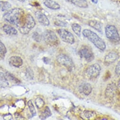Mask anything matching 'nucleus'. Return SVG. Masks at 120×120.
Listing matches in <instances>:
<instances>
[{"instance_id": "c756f323", "label": "nucleus", "mask_w": 120, "mask_h": 120, "mask_svg": "<svg viewBox=\"0 0 120 120\" xmlns=\"http://www.w3.org/2000/svg\"><path fill=\"white\" fill-rule=\"evenodd\" d=\"M115 74L118 75H120V61H119L116 66L115 69Z\"/></svg>"}, {"instance_id": "393cba45", "label": "nucleus", "mask_w": 120, "mask_h": 120, "mask_svg": "<svg viewBox=\"0 0 120 120\" xmlns=\"http://www.w3.org/2000/svg\"><path fill=\"white\" fill-rule=\"evenodd\" d=\"M9 83L6 79H0V88H5L8 87Z\"/></svg>"}, {"instance_id": "cd10ccee", "label": "nucleus", "mask_w": 120, "mask_h": 120, "mask_svg": "<svg viewBox=\"0 0 120 120\" xmlns=\"http://www.w3.org/2000/svg\"><path fill=\"white\" fill-rule=\"evenodd\" d=\"M27 77L30 79L32 80L33 79V76H34V74L32 71V70L30 68H28L27 70Z\"/></svg>"}, {"instance_id": "0eeeda50", "label": "nucleus", "mask_w": 120, "mask_h": 120, "mask_svg": "<svg viewBox=\"0 0 120 120\" xmlns=\"http://www.w3.org/2000/svg\"><path fill=\"white\" fill-rule=\"evenodd\" d=\"M101 71L100 66L98 64H94L89 66L85 71V75L89 79H95L100 75Z\"/></svg>"}, {"instance_id": "20e7f679", "label": "nucleus", "mask_w": 120, "mask_h": 120, "mask_svg": "<svg viewBox=\"0 0 120 120\" xmlns=\"http://www.w3.org/2000/svg\"><path fill=\"white\" fill-rule=\"evenodd\" d=\"M42 37L46 44L50 46H56L59 43V41L55 33L51 30H46L42 34Z\"/></svg>"}, {"instance_id": "7ed1b4c3", "label": "nucleus", "mask_w": 120, "mask_h": 120, "mask_svg": "<svg viewBox=\"0 0 120 120\" xmlns=\"http://www.w3.org/2000/svg\"><path fill=\"white\" fill-rule=\"evenodd\" d=\"M36 26V22L30 14L25 16V19L20 27V32L23 34H27Z\"/></svg>"}, {"instance_id": "f3484780", "label": "nucleus", "mask_w": 120, "mask_h": 120, "mask_svg": "<svg viewBox=\"0 0 120 120\" xmlns=\"http://www.w3.org/2000/svg\"><path fill=\"white\" fill-rule=\"evenodd\" d=\"M116 86L115 84H110L107 86L106 90V95L108 97H112L116 92Z\"/></svg>"}, {"instance_id": "f257e3e1", "label": "nucleus", "mask_w": 120, "mask_h": 120, "mask_svg": "<svg viewBox=\"0 0 120 120\" xmlns=\"http://www.w3.org/2000/svg\"><path fill=\"white\" fill-rule=\"evenodd\" d=\"M24 14V11L22 9L14 8L5 13L4 16V18L6 21L19 27L25 19Z\"/></svg>"}, {"instance_id": "9b49d317", "label": "nucleus", "mask_w": 120, "mask_h": 120, "mask_svg": "<svg viewBox=\"0 0 120 120\" xmlns=\"http://www.w3.org/2000/svg\"><path fill=\"white\" fill-rule=\"evenodd\" d=\"M36 16L39 22L44 26H48L50 24V21L45 14L40 11L36 13Z\"/></svg>"}, {"instance_id": "2eb2a0df", "label": "nucleus", "mask_w": 120, "mask_h": 120, "mask_svg": "<svg viewBox=\"0 0 120 120\" xmlns=\"http://www.w3.org/2000/svg\"><path fill=\"white\" fill-rule=\"evenodd\" d=\"M44 4L46 7L51 10H57L60 9V5L57 3L52 0H45Z\"/></svg>"}, {"instance_id": "5701e85b", "label": "nucleus", "mask_w": 120, "mask_h": 120, "mask_svg": "<svg viewBox=\"0 0 120 120\" xmlns=\"http://www.w3.org/2000/svg\"><path fill=\"white\" fill-rule=\"evenodd\" d=\"M5 76L8 81H10L15 82V83H19L20 82V81L17 79L16 77H15L12 74L10 73L9 72H6L5 74Z\"/></svg>"}, {"instance_id": "1a4fd4ad", "label": "nucleus", "mask_w": 120, "mask_h": 120, "mask_svg": "<svg viewBox=\"0 0 120 120\" xmlns=\"http://www.w3.org/2000/svg\"><path fill=\"white\" fill-rule=\"evenodd\" d=\"M79 54L81 57L85 58L86 60L88 62L92 61L95 58L92 49L87 46H82L80 49Z\"/></svg>"}, {"instance_id": "6e6552de", "label": "nucleus", "mask_w": 120, "mask_h": 120, "mask_svg": "<svg viewBox=\"0 0 120 120\" xmlns=\"http://www.w3.org/2000/svg\"><path fill=\"white\" fill-rule=\"evenodd\" d=\"M60 38L64 42L72 44L75 42V39L73 35L69 31L64 29H60L57 31Z\"/></svg>"}, {"instance_id": "473e14b6", "label": "nucleus", "mask_w": 120, "mask_h": 120, "mask_svg": "<svg viewBox=\"0 0 120 120\" xmlns=\"http://www.w3.org/2000/svg\"><path fill=\"white\" fill-rule=\"evenodd\" d=\"M91 1L94 4H97L98 3V0H91Z\"/></svg>"}, {"instance_id": "72a5a7b5", "label": "nucleus", "mask_w": 120, "mask_h": 120, "mask_svg": "<svg viewBox=\"0 0 120 120\" xmlns=\"http://www.w3.org/2000/svg\"><path fill=\"white\" fill-rule=\"evenodd\" d=\"M18 1H19L20 2H24L25 1V0H18Z\"/></svg>"}, {"instance_id": "dca6fc26", "label": "nucleus", "mask_w": 120, "mask_h": 120, "mask_svg": "<svg viewBox=\"0 0 120 120\" xmlns=\"http://www.w3.org/2000/svg\"><path fill=\"white\" fill-rule=\"evenodd\" d=\"M3 28L4 32L8 35H16L18 33L17 30L15 28L9 25H4Z\"/></svg>"}, {"instance_id": "9d476101", "label": "nucleus", "mask_w": 120, "mask_h": 120, "mask_svg": "<svg viewBox=\"0 0 120 120\" xmlns=\"http://www.w3.org/2000/svg\"><path fill=\"white\" fill-rule=\"evenodd\" d=\"M119 57V55L117 52L112 51L106 55L104 58V63L106 65H110L114 63Z\"/></svg>"}, {"instance_id": "f8f14e48", "label": "nucleus", "mask_w": 120, "mask_h": 120, "mask_svg": "<svg viewBox=\"0 0 120 120\" xmlns=\"http://www.w3.org/2000/svg\"><path fill=\"white\" fill-rule=\"evenodd\" d=\"M9 63L12 66L19 68L22 66L23 60L19 56H12L9 59Z\"/></svg>"}, {"instance_id": "ddd939ff", "label": "nucleus", "mask_w": 120, "mask_h": 120, "mask_svg": "<svg viewBox=\"0 0 120 120\" xmlns=\"http://www.w3.org/2000/svg\"><path fill=\"white\" fill-rule=\"evenodd\" d=\"M92 90V86L89 83H84L79 87V91L80 93L86 96L89 95Z\"/></svg>"}, {"instance_id": "39448f33", "label": "nucleus", "mask_w": 120, "mask_h": 120, "mask_svg": "<svg viewBox=\"0 0 120 120\" xmlns=\"http://www.w3.org/2000/svg\"><path fill=\"white\" fill-rule=\"evenodd\" d=\"M57 61L59 64L64 66L70 72L72 71L74 68V65L72 60L68 56L61 54L57 56Z\"/></svg>"}, {"instance_id": "2f4dec72", "label": "nucleus", "mask_w": 120, "mask_h": 120, "mask_svg": "<svg viewBox=\"0 0 120 120\" xmlns=\"http://www.w3.org/2000/svg\"><path fill=\"white\" fill-rule=\"evenodd\" d=\"M117 89L119 91V92H120V79L119 80L118 82V84H117Z\"/></svg>"}, {"instance_id": "bb28decb", "label": "nucleus", "mask_w": 120, "mask_h": 120, "mask_svg": "<svg viewBox=\"0 0 120 120\" xmlns=\"http://www.w3.org/2000/svg\"><path fill=\"white\" fill-rule=\"evenodd\" d=\"M33 39L35 40V41H36L37 42H40L42 40V35H41L40 34H39L37 32H35L33 34Z\"/></svg>"}, {"instance_id": "a211bd4d", "label": "nucleus", "mask_w": 120, "mask_h": 120, "mask_svg": "<svg viewBox=\"0 0 120 120\" xmlns=\"http://www.w3.org/2000/svg\"><path fill=\"white\" fill-rule=\"evenodd\" d=\"M88 25L91 27L94 28L99 32H102V25L100 23L95 20H90L88 22Z\"/></svg>"}, {"instance_id": "423d86ee", "label": "nucleus", "mask_w": 120, "mask_h": 120, "mask_svg": "<svg viewBox=\"0 0 120 120\" xmlns=\"http://www.w3.org/2000/svg\"><path fill=\"white\" fill-rule=\"evenodd\" d=\"M106 37L110 41L117 42L120 41V37L116 27L112 25H107L105 28Z\"/></svg>"}, {"instance_id": "4468645a", "label": "nucleus", "mask_w": 120, "mask_h": 120, "mask_svg": "<svg viewBox=\"0 0 120 120\" xmlns=\"http://www.w3.org/2000/svg\"><path fill=\"white\" fill-rule=\"evenodd\" d=\"M66 1L80 8H87L88 7L87 0H66Z\"/></svg>"}, {"instance_id": "c85d7f7f", "label": "nucleus", "mask_w": 120, "mask_h": 120, "mask_svg": "<svg viewBox=\"0 0 120 120\" xmlns=\"http://www.w3.org/2000/svg\"><path fill=\"white\" fill-rule=\"evenodd\" d=\"M55 25L58 26H61V27H66L67 26V24L64 23L63 21H60V20H57L55 22Z\"/></svg>"}, {"instance_id": "7c9ffc66", "label": "nucleus", "mask_w": 120, "mask_h": 120, "mask_svg": "<svg viewBox=\"0 0 120 120\" xmlns=\"http://www.w3.org/2000/svg\"><path fill=\"white\" fill-rule=\"evenodd\" d=\"M86 112L85 113V115L87 118H89L93 116V113H92V112L86 111Z\"/></svg>"}, {"instance_id": "f03ea898", "label": "nucleus", "mask_w": 120, "mask_h": 120, "mask_svg": "<svg viewBox=\"0 0 120 120\" xmlns=\"http://www.w3.org/2000/svg\"><path fill=\"white\" fill-rule=\"evenodd\" d=\"M82 34L83 36L93 43L97 48L102 51L105 49V42L96 33L89 29H85L83 31Z\"/></svg>"}, {"instance_id": "b1692460", "label": "nucleus", "mask_w": 120, "mask_h": 120, "mask_svg": "<svg viewBox=\"0 0 120 120\" xmlns=\"http://www.w3.org/2000/svg\"><path fill=\"white\" fill-rule=\"evenodd\" d=\"M28 106L29 107V109L30 110V111L31 112V113L32 116H35L36 115V112L35 108L34 105L31 100H29L28 102Z\"/></svg>"}, {"instance_id": "aec40b11", "label": "nucleus", "mask_w": 120, "mask_h": 120, "mask_svg": "<svg viewBox=\"0 0 120 120\" xmlns=\"http://www.w3.org/2000/svg\"><path fill=\"white\" fill-rule=\"evenodd\" d=\"M12 5L10 3H9L8 2H5V1H1L0 2V9L3 11H5L8 10H9L10 8H11Z\"/></svg>"}, {"instance_id": "6ab92c4d", "label": "nucleus", "mask_w": 120, "mask_h": 120, "mask_svg": "<svg viewBox=\"0 0 120 120\" xmlns=\"http://www.w3.org/2000/svg\"><path fill=\"white\" fill-rule=\"evenodd\" d=\"M52 115V112L49 107L46 106L44 109V111L41 113L40 118L41 119H45Z\"/></svg>"}, {"instance_id": "4be33fe9", "label": "nucleus", "mask_w": 120, "mask_h": 120, "mask_svg": "<svg viewBox=\"0 0 120 120\" xmlns=\"http://www.w3.org/2000/svg\"><path fill=\"white\" fill-rule=\"evenodd\" d=\"M7 53V49L4 44L0 40V58H4Z\"/></svg>"}, {"instance_id": "412c9836", "label": "nucleus", "mask_w": 120, "mask_h": 120, "mask_svg": "<svg viewBox=\"0 0 120 120\" xmlns=\"http://www.w3.org/2000/svg\"><path fill=\"white\" fill-rule=\"evenodd\" d=\"M72 27L74 33L78 36H80L81 34V26L77 23H74L72 25Z\"/></svg>"}, {"instance_id": "a878e982", "label": "nucleus", "mask_w": 120, "mask_h": 120, "mask_svg": "<svg viewBox=\"0 0 120 120\" xmlns=\"http://www.w3.org/2000/svg\"><path fill=\"white\" fill-rule=\"evenodd\" d=\"M36 104L38 108H41L44 105V102L42 98H37L36 100Z\"/></svg>"}]
</instances>
